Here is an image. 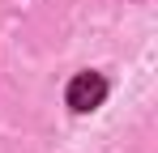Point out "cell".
<instances>
[{
    "instance_id": "cell-1",
    "label": "cell",
    "mask_w": 158,
    "mask_h": 153,
    "mask_svg": "<svg viewBox=\"0 0 158 153\" xmlns=\"http://www.w3.org/2000/svg\"><path fill=\"white\" fill-rule=\"evenodd\" d=\"M103 98H107V81H103L98 73H77L73 81H69V106L81 111V115L94 111Z\"/></svg>"
}]
</instances>
